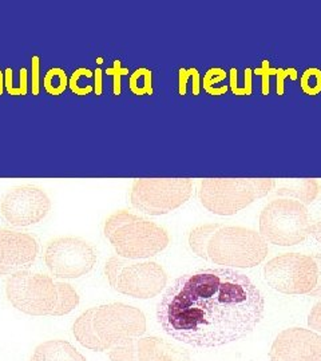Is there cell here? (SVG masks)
<instances>
[{
  "label": "cell",
  "instance_id": "obj_19",
  "mask_svg": "<svg viewBox=\"0 0 321 361\" xmlns=\"http://www.w3.org/2000/svg\"><path fill=\"white\" fill-rule=\"evenodd\" d=\"M219 226L221 224H205V225L195 226L190 231L188 237V244L195 256L207 259L206 246L213 233L216 232Z\"/></svg>",
  "mask_w": 321,
  "mask_h": 361
},
{
  "label": "cell",
  "instance_id": "obj_4",
  "mask_svg": "<svg viewBox=\"0 0 321 361\" xmlns=\"http://www.w3.org/2000/svg\"><path fill=\"white\" fill-rule=\"evenodd\" d=\"M274 180L209 178L198 183V201L213 214L234 216L274 189Z\"/></svg>",
  "mask_w": 321,
  "mask_h": 361
},
{
  "label": "cell",
  "instance_id": "obj_5",
  "mask_svg": "<svg viewBox=\"0 0 321 361\" xmlns=\"http://www.w3.org/2000/svg\"><path fill=\"white\" fill-rule=\"evenodd\" d=\"M310 214L301 202L276 198L260 214V234L269 244L295 246L303 244L310 234Z\"/></svg>",
  "mask_w": 321,
  "mask_h": 361
},
{
  "label": "cell",
  "instance_id": "obj_26",
  "mask_svg": "<svg viewBox=\"0 0 321 361\" xmlns=\"http://www.w3.org/2000/svg\"><path fill=\"white\" fill-rule=\"evenodd\" d=\"M137 341H128L109 349V359L111 361H138Z\"/></svg>",
  "mask_w": 321,
  "mask_h": 361
},
{
  "label": "cell",
  "instance_id": "obj_20",
  "mask_svg": "<svg viewBox=\"0 0 321 361\" xmlns=\"http://www.w3.org/2000/svg\"><path fill=\"white\" fill-rule=\"evenodd\" d=\"M58 304L52 316H64L77 308L79 305V295L77 289L71 284L58 281Z\"/></svg>",
  "mask_w": 321,
  "mask_h": 361
},
{
  "label": "cell",
  "instance_id": "obj_17",
  "mask_svg": "<svg viewBox=\"0 0 321 361\" xmlns=\"http://www.w3.org/2000/svg\"><path fill=\"white\" fill-rule=\"evenodd\" d=\"M94 312H95V308H90V310L83 312L78 317L75 323L73 325V335L82 347L94 350V352H104L107 349L95 334V329L92 325Z\"/></svg>",
  "mask_w": 321,
  "mask_h": 361
},
{
  "label": "cell",
  "instance_id": "obj_3",
  "mask_svg": "<svg viewBox=\"0 0 321 361\" xmlns=\"http://www.w3.org/2000/svg\"><path fill=\"white\" fill-rule=\"evenodd\" d=\"M268 253L269 247L264 237L244 226L221 225L206 246L209 261L238 269L255 268L267 258Z\"/></svg>",
  "mask_w": 321,
  "mask_h": 361
},
{
  "label": "cell",
  "instance_id": "obj_13",
  "mask_svg": "<svg viewBox=\"0 0 321 361\" xmlns=\"http://www.w3.org/2000/svg\"><path fill=\"white\" fill-rule=\"evenodd\" d=\"M39 255L37 238L28 233L0 229V276L28 271Z\"/></svg>",
  "mask_w": 321,
  "mask_h": 361
},
{
  "label": "cell",
  "instance_id": "obj_27",
  "mask_svg": "<svg viewBox=\"0 0 321 361\" xmlns=\"http://www.w3.org/2000/svg\"><path fill=\"white\" fill-rule=\"evenodd\" d=\"M276 70L277 68H272L270 67V62L268 59H264L261 67L253 70V74L260 75L261 77V92L264 97H268L270 94V77L276 75Z\"/></svg>",
  "mask_w": 321,
  "mask_h": 361
},
{
  "label": "cell",
  "instance_id": "obj_18",
  "mask_svg": "<svg viewBox=\"0 0 321 361\" xmlns=\"http://www.w3.org/2000/svg\"><path fill=\"white\" fill-rule=\"evenodd\" d=\"M321 193V183L317 180H301L293 185L284 186L276 190L280 198H289L301 202L303 205H310L317 200Z\"/></svg>",
  "mask_w": 321,
  "mask_h": 361
},
{
  "label": "cell",
  "instance_id": "obj_40",
  "mask_svg": "<svg viewBox=\"0 0 321 361\" xmlns=\"http://www.w3.org/2000/svg\"><path fill=\"white\" fill-rule=\"evenodd\" d=\"M102 61V58H98V62H97V63H99V65H101V63H103Z\"/></svg>",
  "mask_w": 321,
  "mask_h": 361
},
{
  "label": "cell",
  "instance_id": "obj_32",
  "mask_svg": "<svg viewBox=\"0 0 321 361\" xmlns=\"http://www.w3.org/2000/svg\"><path fill=\"white\" fill-rule=\"evenodd\" d=\"M308 325L310 329L321 334V300L315 304L308 316Z\"/></svg>",
  "mask_w": 321,
  "mask_h": 361
},
{
  "label": "cell",
  "instance_id": "obj_35",
  "mask_svg": "<svg viewBox=\"0 0 321 361\" xmlns=\"http://www.w3.org/2000/svg\"><path fill=\"white\" fill-rule=\"evenodd\" d=\"M27 92H28V71L23 67L19 71V95L25 97Z\"/></svg>",
  "mask_w": 321,
  "mask_h": 361
},
{
  "label": "cell",
  "instance_id": "obj_30",
  "mask_svg": "<svg viewBox=\"0 0 321 361\" xmlns=\"http://www.w3.org/2000/svg\"><path fill=\"white\" fill-rule=\"evenodd\" d=\"M31 91L32 95H39L40 92V58L34 55L31 58Z\"/></svg>",
  "mask_w": 321,
  "mask_h": 361
},
{
  "label": "cell",
  "instance_id": "obj_10",
  "mask_svg": "<svg viewBox=\"0 0 321 361\" xmlns=\"http://www.w3.org/2000/svg\"><path fill=\"white\" fill-rule=\"evenodd\" d=\"M92 325L106 349L135 341L146 332V317L140 308L123 302L97 307Z\"/></svg>",
  "mask_w": 321,
  "mask_h": 361
},
{
  "label": "cell",
  "instance_id": "obj_22",
  "mask_svg": "<svg viewBox=\"0 0 321 361\" xmlns=\"http://www.w3.org/2000/svg\"><path fill=\"white\" fill-rule=\"evenodd\" d=\"M228 73L224 68L219 67H212L209 68L204 75V80L201 82V87H204V90L213 97H219L226 94L229 87L225 86H217L221 82H224L226 79Z\"/></svg>",
  "mask_w": 321,
  "mask_h": 361
},
{
  "label": "cell",
  "instance_id": "obj_36",
  "mask_svg": "<svg viewBox=\"0 0 321 361\" xmlns=\"http://www.w3.org/2000/svg\"><path fill=\"white\" fill-rule=\"evenodd\" d=\"M316 265H317V269H319V277H317V284L315 286V289L309 293L308 296L310 297H321V255H313L312 256Z\"/></svg>",
  "mask_w": 321,
  "mask_h": 361
},
{
  "label": "cell",
  "instance_id": "obj_33",
  "mask_svg": "<svg viewBox=\"0 0 321 361\" xmlns=\"http://www.w3.org/2000/svg\"><path fill=\"white\" fill-rule=\"evenodd\" d=\"M229 80H231L229 89H231V92L237 97H245L244 90L238 86V71H237V68L231 67V71H229Z\"/></svg>",
  "mask_w": 321,
  "mask_h": 361
},
{
  "label": "cell",
  "instance_id": "obj_7",
  "mask_svg": "<svg viewBox=\"0 0 321 361\" xmlns=\"http://www.w3.org/2000/svg\"><path fill=\"white\" fill-rule=\"evenodd\" d=\"M6 296L13 308L30 316H52L58 304V285L52 276L23 271L6 281Z\"/></svg>",
  "mask_w": 321,
  "mask_h": 361
},
{
  "label": "cell",
  "instance_id": "obj_23",
  "mask_svg": "<svg viewBox=\"0 0 321 361\" xmlns=\"http://www.w3.org/2000/svg\"><path fill=\"white\" fill-rule=\"evenodd\" d=\"M43 86H44V90L47 91V94L54 97L63 94L68 86V78L66 75L63 68H59V67L50 68L43 78Z\"/></svg>",
  "mask_w": 321,
  "mask_h": 361
},
{
  "label": "cell",
  "instance_id": "obj_34",
  "mask_svg": "<svg viewBox=\"0 0 321 361\" xmlns=\"http://www.w3.org/2000/svg\"><path fill=\"white\" fill-rule=\"evenodd\" d=\"M253 70L250 67H246L244 71V92L246 97L252 95L253 92Z\"/></svg>",
  "mask_w": 321,
  "mask_h": 361
},
{
  "label": "cell",
  "instance_id": "obj_2",
  "mask_svg": "<svg viewBox=\"0 0 321 361\" xmlns=\"http://www.w3.org/2000/svg\"><path fill=\"white\" fill-rule=\"evenodd\" d=\"M103 233L114 247L116 256L133 261L155 257L170 244V235L165 228L128 210L110 214L104 221Z\"/></svg>",
  "mask_w": 321,
  "mask_h": 361
},
{
  "label": "cell",
  "instance_id": "obj_11",
  "mask_svg": "<svg viewBox=\"0 0 321 361\" xmlns=\"http://www.w3.org/2000/svg\"><path fill=\"white\" fill-rule=\"evenodd\" d=\"M97 259L95 247L79 237L54 238L44 249V264L56 279H80L94 269Z\"/></svg>",
  "mask_w": 321,
  "mask_h": 361
},
{
  "label": "cell",
  "instance_id": "obj_6",
  "mask_svg": "<svg viewBox=\"0 0 321 361\" xmlns=\"http://www.w3.org/2000/svg\"><path fill=\"white\" fill-rule=\"evenodd\" d=\"M131 261L119 256L106 261L104 274L110 286L118 293L133 298L149 300L158 296L167 285L164 267L155 261Z\"/></svg>",
  "mask_w": 321,
  "mask_h": 361
},
{
  "label": "cell",
  "instance_id": "obj_8",
  "mask_svg": "<svg viewBox=\"0 0 321 361\" xmlns=\"http://www.w3.org/2000/svg\"><path fill=\"white\" fill-rule=\"evenodd\" d=\"M192 193V180L143 178L133 182L130 202L137 210L157 217L185 205Z\"/></svg>",
  "mask_w": 321,
  "mask_h": 361
},
{
  "label": "cell",
  "instance_id": "obj_24",
  "mask_svg": "<svg viewBox=\"0 0 321 361\" xmlns=\"http://www.w3.org/2000/svg\"><path fill=\"white\" fill-rule=\"evenodd\" d=\"M300 87L304 94L315 97L321 92V70L309 67L300 78Z\"/></svg>",
  "mask_w": 321,
  "mask_h": 361
},
{
  "label": "cell",
  "instance_id": "obj_29",
  "mask_svg": "<svg viewBox=\"0 0 321 361\" xmlns=\"http://www.w3.org/2000/svg\"><path fill=\"white\" fill-rule=\"evenodd\" d=\"M276 94L279 97H283L285 92V79L291 78L292 80L298 79V71L295 67H288V68H277L276 70Z\"/></svg>",
  "mask_w": 321,
  "mask_h": 361
},
{
  "label": "cell",
  "instance_id": "obj_28",
  "mask_svg": "<svg viewBox=\"0 0 321 361\" xmlns=\"http://www.w3.org/2000/svg\"><path fill=\"white\" fill-rule=\"evenodd\" d=\"M122 62L119 59L114 61V65L110 68H107L104 73L110 77H113L114 82H113V91H114V95L119 97L122 94V77L128 75V68H125L121 65Z\"/></svg>",
  "mask_w": 321,
  "mask_h": 361
},
{
  "label": "cell",
  "instance_id": "obj_31",
  "mask_svg": "<svg viewBox=\"0 0 321 361\" xmlns=\"http://www.w3.org/2000/svg\"><path fill=\"white\" fill-rule=\"evenodd\" d=\"M198 70L195 67H190V68H180L178 71V92L181 97H185L188 92V85L194 77V74Z\"/></svg>",
  "mask_w": 321,
  "mask_h": 361
},
{
  "label": "cell",
  "instance_id": "obj_9",
  "mask_svg": "<svg viewBox=\"0 0 321 361\" xmlns=\"http://www.w3.org/2000/svg\"><path fill=\"white\" fill-rule=\"evenodd\" d=\"M264 277L284 295H309L317 284L319 269L312 256L284 253L264 265Z\"/></svg>",
  "mask_w": 321,
  "mask_h": 361
},
{
  "label": "cell",
  "instance_id": "obj_25",
  "mask_svg": "<svg viewBox=\"0 0 321 361\" xmlns=\"http://www.w3.org/2000/svg\"><path fill=\"white\" fill-rule=\"evenodd\" d=\"M94 77V71L87 68V67H80L77 68L71 77L68 79V87L73 94H77V95H89L92 91H94V86L90 85H82L80 83V79L82 78H90Z\"/></svg>",
  "mask_w": 321,
  "mask_h": 361
},
{
  "label": "cell",
  "instance_id": "obj_37",
  "mask_svg": "<svg viewBox=\"0 0 321 361\" xmlns=\"http://www.w3.org/2000/svg\"><path fill=\"white\" fill-rule=\"evenodd\" d=\"M94 91L95 95H102L103 92V71L101 68L94 70Z\"/></svg>",
  "mask_w": 321,
  "mask_h": 361
},
{
  "label": "cell",
  "instance_id": "obj_14",
  "mask_svg": "<svg viewBox=\"0 0 321 361\" xmlns=\"http://www.w3.org/2000/svg\"><path fill=\"white\" fill-rule=\"evenodd\" d=\"M270 361H321V337L304 328H289L276 337Z\"/></svg>",
  "mask_w": 321,
  "mask_h": 361
},
{
  "label": "cell",
  "instance_id": "obj_15",
  "mask_svg": "<svg viewBox=\"0 0 321 361\" xmlns=\"http://www.w3.org/2000/svg\"><path fill=\"white\" fill-rule=\"evenodd\" d=\"M138 361H190L186 349L161 337L149 336L137 341Z\"/></svg>",
  "mask_w": 321,
  "mask_h": 361
},
{
  "label": "cell",
  "instance_id": "obj_21",
  "mask_svg": "<svg viewBox=\"0 0 321 361\" xmlns=\"http://www.w3.org/2000/svg\"><path fill=\"white\" fill-rule=\"evenodd\" d=\"M128 89L134 95H152L153 89V73L146 67H140L131 73L128 79Z\"/></svg>",
  "mask_w": 321,
  "mask_h": 361
},
{
  "label": "cell",
  "instance_id": "obj_16",
  "mask_svg": "<svg viewBox=\"0 0 321 361\" xmlns=\"http://www.w3.org/2000/svg\"><path fill=\"white\" fill-rule=\"evenodd\" d=\"M31 361H86L74 345L64 340H49L34 350Z\"/></svg>",
  "mask_w": 321,
  "mask_h": 361
},
{
  "label": "cell",
  "instance_id": "obj_38",
  "mask_svg": "<svg viewBox=\"0 0 321 361\" xmlns=\"http://www.w3.org/2000/svg\"><path fill=\"white\" fill-rule=\"evenodd\" d=\"M310 234L315 237V240H316L317 243H320L321 244V219H319L316 224L312 225Z\"/></svg>",
  "mask_w": 321,
  "mask_h": 361
},
{
  "label": "cell",
  "instance_id": "obj_12",
  "mask_svg": "<svg viewBox=\"0 0 321 361\" xmlns=\"http://www.w3.org/2000/svg\"><path fill=\"white\" fill-rule=\"evenodd\" d=\"M52 210V200L35 185L15 186L0 200V216L15 228L37 225Z\"/></svg>",
  "mask_w": 321,
  "mask_h": 361
},
{
  "label": "cell",
  "instance_id": "obj_1",
  "mask_svg": "<svg viewBox=\"0 0 321 361\" xmlns=\"http://www.w3.org/2000/svg\"><path fill=\"white\" fill-rule=\"evenodd\" d=\"M264 313L265 300L248 276L213 268L177 279L161 298L157 319L174 340L195 348H219L250 335Z\"/></svg>",
  "mask_w": 321,
  "mask_h": 361
},
{
  "label": "cell",
  "instance_id": "obj_39",
  "mask_svg": "<svg viewBox=\"0 0 321 361\" xmlns=\"http://www.w3.org/2000/svg\"><path fill=\"white\" fill-rule=\"evenodd\" d=\"M3 91H4V75L0 70V95H3Z\"/></svg>",
  "mask_w": 321,
  "mask_h": 361
}]
</instances>
